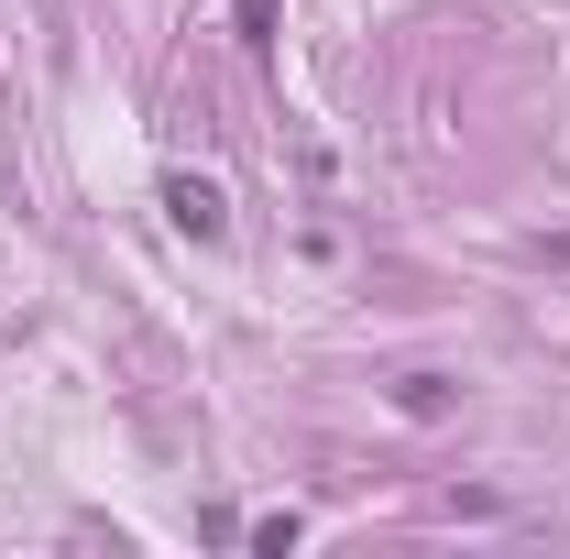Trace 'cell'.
Returning a JSON list of instances; mask_svg holds the SVG:
<instances>
[{
  "mask_svg": "<svg viewBox=\"0 0 570 559\" xmlns=\"http://www.w3.org/2000/svg\"><path fill=\"white\" fill-rule=\"evenodd\" d=\"M165 219H176L187 242H219V231H230V198H219L209 176H165Z\"/></svg>",
  "mask_w": 570,
  "mask_h": 559,
  "instance_id": "cell-1",
  "label": "cell"
},
{
  "mask_svg": "<svg viewBox=\"0 0 570 559\" xmlns=\"http://www.w3.org/2000/svg\"><path fill=\"white\" fill-rule=\"evenodd\" d=\"M406 418H450V384L439 373H406Z\"/></svg>",
  "mask_w": 570,
  "mask_h": 559,
  "instance_id": "cell-2",
  "label": "cell"
},
{
  "mask_svg": "<svg viewBox=\"0 0 570 559\" xmlns=\"http://www.w3.org/2000/svg\"><path fill=\"white\" fill-rule=\"evenodd\" d=\"M296 538H307L296 516H253V549H264V559H285V549H296Z\"/></svg>",
  "mask_w": 570,
  "mask_h": 559,
  "instance_id": "cell-3",
  "label": "cell"
}]
</instances>
